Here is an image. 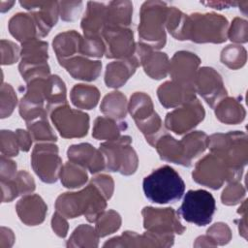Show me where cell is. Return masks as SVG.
Returning a JSON list of instances; mask_svg holds the SVG:
<instances>
[{
	"instance_id": "1",
	"label": "cell",
	"mask_w": 248,
	"mask_h": 248,
	"mask_svg": "<svg viewBox=\"0 0 248 248\" xmlns=\"http://www.w3.org/2000/svg\"><path fill=\"white\" fill-rule=\"evenodd\" d=\"M106 201L98 188L90 182L79 192L60 195L56 200L55 208L66 218H76L83 214L87 221L92 223L104 212Z\"/></svg>"
},
{
	"instance_id": "2",
	"label": "cell",
	"mask_w": 248,
	"mask_h": 248,
	"mask_svg": "<svg viewBox=\"0 0 248 248\" xmlns=\"http://www.w3.org/2000/svg\"><path fill=\"white\" fill-rule=\"evenodd\" d=\"M142 188L145 197L150 202L169 203L181 199L185 191V184L176 170L166 165L144 177Z\"/></svg>"
},
{
	"instance_id": "3",
	"label": "cell",
	"mask_w": 248,
	"mask_h": 248,
	"mask_svg": "<svg viewBox=\"0 0 248 248\" xmlns=\"http://www.w3.org/2000/svg\"><path fill=\"white\" fill-rule=\"evenodd\" d=\"M247 136L234 131L227 134H214L208 138L207 147L211 153L222 159L227 166L241 178L247 164Z\"/></svg>"
},
{
	"instance_id": "4",
	"label": "cell",
	"mask_w": 248,
	"mask_h": 248,
	"mask_svg": "<svg viewBox=\"0 0 248 248\" xmlns=\"http://www.w3.org/2000/svg\"><path fill=\"white\" fill-rule=\"evenodd\" d=\"M169 6L162 1H146L140 9L139 36L140 43L159 49L166 44L165 25Z\"/></svg>"
},
{
	"instance_id": "5",
	"label": "cell",
	"mask_w": 248,
	"mask_h": 248,
	"mask_svg": "<svg viewBox=\"0 0 248 248\" xmlns=\"http://www.w3.org/2000/svg\"><path fill=\"white\" fill-rule=\"evenodd\" d=\"M229 22L222 15L195 13L188 16L186 40L221 44L227 40Z\"/></svg>"
},
{
	"instance_id": "6",
	"label": "cell",
	"mask_w": 248,
	"mask_h": 248,
	"mask_svg": "<svg viewBox=\"0 0 248 248\" xmlns=\"http://www.w3.org/2000/svg\"><path fill=\"white\" fill-rule=\"evenodd\" d=\"M132 138L120 136L117 140L100 145L106 163V170L118 171L124 175L133 174L138 168V156L131 146Z\"/></svg>"
},
{
	"instance_id": "7",
	"label": "cell",
	"mask_w": 248,
	"mask_h": 248,
	"mask_svg": "<svg viewBox=\"0 0 248 248\" xmlns=\"http://www.w3.org/2000/svg\"><path fill=\"white\" fill-rule=\"evenodd\" d=\"M216 209L215 199L205 190H189L177 210L185 221L197 226L208 225Z\"/></svg>"
},
{
	"instance_id": "8",
	"label": "cell",
	"mask_w": 248,
	"mask_h": 248,
	"mask_svg": "<svg viewBox=\"0 0 248 248\" xmlns=\"http://www.w3.org/2000/svg\"><path fill=\"white\" fill-rule=\"evenodd\" d=\"M192 176L197 183L214 190L222 187L225 181L236 182L240 179L222 159L212 153L196 164Z\"/></svg>"
},
{
	"instance_id": "9",
	"label": "cell",
	"mask_w": 248,
	"mask_h": 248,
	"mask_svg": "<svg viewBox=\"0 0 248 248\" xmlns=\"http://www.w3.org/2000/svg\"><path fill=\"white\" fill-rule=\"evenodd\" d=\"M20 54L21 61L18 69L26 82L37 78L49 77V67L46 63L47 43L38 39L24 43Z\"/></svg>"
},
{
	"instance_id": "10",
	"label": "cell",
	"mask_w": 248,
	"mask_h": 248,
	"mask_svg": "<svg viewBox=\"0 0 248 248\" xmlns=\"http://www.w3.org/2000/svg\"><path fill=\"white\" fill-rule=\"evenodd\" d=\"M32 168L43 182L57 181L62 169V160L58 155V147L52 143L36 144L31 155Z\"/></svg>"
},
{
	"instance_id": "11",
	"label": "cell",
	"mask_w": 248,
	"mask_h": 248,
	"mask_svg": "<svg viewBox=\"0 0 248 248\" xmlns=\"http://www.w3.org/2000/svg\"><path fill=\"white\" fill-rule=\"evenodd\" d=\"M51 120L65 139L82 138L89 129V116L87 113L71 108L67 104L51 110Z\"/></svg>"
},
{
	"instance_id": "12",
	"label": "cell",
	"mask_w": 248,
	"mask_h": 248,
	"mask_svg": "<svg viewBox=\"0 0 248 248\" xmlns=\"http://www.w3.org/2000/svg\"><path fill=\"white\" fill-rule=\"evenodd\" d=\"M204 109L200 101L196 98L181 108L169 112L165 119L166 127L177 135L191 131L204 118Z\"/></svg>"
},
{
	"instance_id": "13",
	"label": "cell",
	"mask_w": 248,
	"mask_h": 248,
	"mask_svg": "<svg viewBox=\"0 0 248 248\" xmlns=\"http://www.w3.org/2000/svg\"><path fill=\"white\" fill-rule=\"evenodd\" d=\"M143 216V227L148 232L158 234H181L185 227L180 223L176 212L170 208L144 207L141 211Z\"/></svg>"
},
{
	"instance_id": "14",
	"label": "cell",
	"mask_w": 248,
	"mask_h": 248,
	"mask_svg": "<svg viewBox=\"0 0 248 248\" xmlns=\"http://www.w3.org/2000/svg\"><path fill=\"white\" fill-rule=\"evenodd\" d=\"M102 38L106 46L108 58L131 57L136 48L133 30L129 27H105Z\"/></svg>"
},
{
	"instance_id": "15",
	"label": "cell",
	"mask_w": 248,
	"mask_h": 248,
	"mask_svg": "<svg viewBox=\"0 0 248 248\" xmlns=\"http://www.w3.org/2000/svg\"><path fill=\"white\" fill-rule=\"evenodd\" d=\"M195 90L211 108H214L227 96V90L221 76L210 67H202L198 70Z\"/></svg>"
},
{
	"instance_id": "16",
	"label": "cell",
	"mask_w": 248,
	"mask_h": 248,
	"mask_svg": "<svg viewBox=\"0 0 248 248\" xmlns=\"http://www.w3.org/2000/svg\"><path fill=\"white\" fill-rule=\"evenodd\" d=\"M201 59L190 51H177L170 61L169 73L173 81L195 88V80Z\"/></svg>"
},
{
	"instance_id": "17",
	"label": "cell",
	"mask_w": 248,
	"mask_h": 248,
	"mask_svg": "<svg viewBox=\"0 0 248 248\" xmlns=\"http://www.w3.org/2000/svg\"><path fill=\"white\" fill-rule=\"evenodd\" d=\"M19 4L30 12L33 16L39 37L46 36L50 29L57 23L59 2L56 1H20Z\"/></svg>"
},
{
	"instance_id": "18",
	"label": "cell",
	"mask_w": 248,
	"mask_h": 248,
	"mask_svg": "<svg viewBox=\"0 0 248 248\" xmlns=\"http://www.w3.org/2000/svg\"><path fill=\"white\" fill-rule=\"evenodd\" d=\"M134 54L151 78L161 79L167 77L170 61L166 53L154 51L150 46L140 42L136 44Z\"/></svg>"
},
{
	"instance_id": "19",
	"label": "cell",
	"mask_w": 248,
	"mask_h": 248,
	"mask_svg": "<svg viewBox=\"0 0 248 248\" xmlns=\"http://www.w3.org/2000/svg\"><path fill=\"white\" fill-rule=\"evenodd\" d=\"M67 155L69 161L88 169L91 173H96L106 169L103 153L100 151V149L94 148L89 143L72 145L68 149Z\"/></svg>"
},
{
	"instance_id": "20",
	"label": "cell",
	"mask_w": 248,
	"mask_h": 248,
	"mask_svg": "<svg viewBox=\"0 0 248 248\" xmlns=\"http://www.w3.org/2000/svg\"><path fill=\"white\" fill-rule=\"evenodd\" d=\"M195 93V88L182 85L173 80L166 81L157 90L161 105L167 108L182 106L196 99Z\"/></svg>"
},
{
	"instance_id": "21",
	"label": "cell",
	"mask_w": 248,
	"mask_h": 248,
	"mask_svg": "<svg viewBox=\"0 0 248 248\" xmlns=\"http://www.w3.org/2000/svg\"><path fill=\"white\" fill-rule=\"evenodd\" d=\"M19 219L28 226H36L45 220L47 206L38 195H29L20 199L16 205Z\"/></svg>"
},
{
	"instance_id": "22",
	"label": "cell",
	"mask_w": 248,
	"mask_h": 248,
	"mask_svg": "<svg viewBox=\"0 0 248 248\" xmlns=\"http://www.w3.org/2000/svg\"><path fill=\"white\" fill-rule=\"evenodd\" d=\"M140 65V63L135 54L123 60L108 64L105 74V82L107 86L112 88L122 86Z\"/></svg>"
},
{
	"instance_id": "23",
	"label": "cell",
	"mask_w": 248,
	"mask_h": 248,
	"mask_svg": "<svg viewBox=\"0 0 248 248\" xmlns=\"http://www.w3.org/2000/svg\"><path fill=\"white\" fill-rule=\"evenodd\" d=\"M76 79L95 80L101 74L102 63L89 60L82 56H74L59 63Z\"/></svg>"
},
{
	"instance_id": "24",
	"label": "cell",
	"mask_w": 248,
	"mask_h": 248,
	"mask_svg": "<svg viewBox=\"0 0 248 248\" xmlns=\"http://www.w3.org/2000/svg\"><path fill=\"white\" fill-rule=\"evenodd\" d=\"M107 5L98 2H88L87 10L81 20L84 37L102 36L106 26Z\"/></svg>"
},
{
	"instance_id": "25",
	"label": "cell",
	"mask_w": 248,
	"mask_h": 248,
	"mask_svg": "<svg viewBox=\"0 0 248 248\" xmlns=\"http://www.w3.org/2000/svg\"><path fill=\"white\" fill-rule=\"evenodd\" d=\"M10 33L21 44L37 40L39 32L33 16L29 14L18 13L9 21Z\"/></svg>"
},
{
	"instance_id": "26",
	"label": "cell",
	"mask_w": 248,
	"mask_h": 248,
	"mask_svg": "<svg viewBox=\"0 0 248 248\" xmlns=\"http://www.w3.org/2000/svg\"><path fill=\"white\" fill-rule=\"evenodd\" d=\"M162 160L178 164L184 167H190L186 161L184 148L181 140L178 141L170 135L165 133L162 135L154 145Z\"/></svg>"
},
{
	"instance_id": "27",
	"label": "cell",
	"mask_w": 248,
	"mask_h": 248,
	"mask_svg": "<svg viewBox=\"0 0 248 248\" xmlns=\"http://www.w3.org/2000/svg\"><path fill=\"white\" fill-rule=\"evenodd\" d=\"M82 39L75 30L60 33L54 38L52 46L59 63L74 57L76 53H79Z\"/></svg>"
},
{
	"instance_id": "28",
	"label": "cell",
	"mask_w": 248,
	"mask_h": 248,
	"mask_svg": "<svg viewBox=\"0 0 248 248\" xmlns=\"http://www.w3.org/2000/svg\"><path fill=\"white\" fill-rule=\"evenodd\" d=\"M133 4L130 1H112L107 5L105 27H129L132 22Z\"/></svg>"
},
{
	"instance_id": "29",
	"label": "cell",
	"mask_w": 248,
	"mask_h": 248,
	"mask_svg": "<svg viewBox=\"0 0 248 248\" xmlns=\"http://www.w3.org/2000/svg\"><path fill=\"white\" fill-rule=\"evenodd\" d=\"M216 117L225 124H238L245 118L246 112L239 100L224 98L215 108Z\"/></svg>"
},
{
	"instance_id": "30",
	"label": "cell",
	"mask_w": 248,
	"mask_h": 248,
	"mask_svg": "<svg viewBox=\"0 0 248 248\" xmlns=\"http://www.w3.org/2000/svg\"><path fill=\"white\" fill-rule=\"evenodd\" d=\"M45 99L48 112L59 106L67 104L66 86L58 76L54 75L46 78L45 81Z\"/></svg>"
},
{
	"instance_id": "31",
	"label": "cell",
	"mask_w": 248,
	"mask_h": 248,
	"mask_svg": "<svg viewBox=\"0 0 248 248\" xmlns=\"http://www.w3.org/2000/svg\"><path fill=\"white\" fill-rule=\"evenodd\" d=\"M128 109L137 125L145 122L157 113L153 109L150 97L142 92H136L131 96Z\"/></svg>"
},
{
	"instance_id": "32",
	"label": "cell",
	"mask_w": 248,
	"mask_h": 248,
	"mask_svg": "<svg viewBox=\"0 0 248 248\" xmlns=\"http://www.w3.org/2000/svg\"><path fill=\"white\" fill-rule=\"evenodd\" d=\"M127 129V123L111 117L100 116L96 118L92 136L97 140H114L120 137V133Z\"/></svg>"
},
{
	"instance_id": "33",
	"label": "cell",
	"mask_w": 248,
	"mask_h": 248,
	"mask_svg": "<svg viewBox=\"0 0 248 248\" xmlns=\"http://www.w3.org/2000/svg\"><path fill=\"white\" fill-rule=\"evenodd\" d=\"M99 99L100 92L92 85L77 84L71 91V101L78 108L91 109L97 106Z\"/></svg>"
},
{
	"instance_id": "34",
	"label": "cell",
	"mask_w": 248,
	"mask_h": 248,
	"mask_svg": "<svg viewBox=\"0 0 248 248\" xmlns=\"http://www.w3.org/2000/svg\"><path fill=\"white\" fill-rule=\"evenodd\" d=\"M186 161L189 166L192 165L194 159L204 152L208 143V137L201 131L191 132L181 140Z\"/></svg>"
},
{
	"instance_id": "35",
	"label": "cell",
	"mask_w": 248,
	"mask_h": 248,
	"mask_svg": "<svg viewBox=\"0 0 248 248\" xmlns=\"http://www.w3.org/2000/svg\"><path fill=\"white\" fill-rule=\"evenodd\" d=\"M126 97L121 92L114 91L103 99L100 109L108 117L120 120L126 116Z\"/></svg>"
},
{
	"instance_id": "36",
	"label": "cell",
	"mask_w": 248,
	"mask_h": 248,
	"mask_svg": "<svg viewBox=\"0 0 248 248\" xmlns=\"http://www.w3.org/2000/svg\"><path fill=\"white\" fill-rule=\"evenodd\" d=\"M59 176L61 183L67 188H78L87 181L85 168L71 161L62 166Z\"/></svg>"
},
{
	"instance_id": "37",
	"label": "cell",
	"mask_w": 248,
	"mask_h": 248,
	"mask_svg": "<svg viewBox=\"0 0 248 248\" xmlns=\"http://www.w3.org/2000/svg\"><path fill=\"white\" fill-rule=\"evenodd\" d=\"M188 24V16L183 14L175 7H169L166 19V26L168 31L176 40H186Z\"/></svg>"
},
{
	"instance_id": "38",
	"label": "cell",
	"mask_w": 248,
	"mask_h": 248,
	"mask_svg": "<svg viewBox=\"0 0 248 248\" xmlns=\"http://www.w3.org/2000/svg\"><path fill=\"white\" fill-rule=\"evenodd\" d=\"M99 235L89 225L78 226L67 242V247H97Z\"/></svg>"
},
{
	"instance_id": "39",
	"label": "cell",
	"mask_w": 248,
	"mask_h": 248,
	"mask_svg": "<svg viewBox=\"0 0 248 248\" xmlns=\"http://www.w3.org/2000/svg\"><path fill=\"white\" fill-rule=\"evenodd\" d=\"M95 222L96 232L99 237H103L114 232L120 228L121 218L116 211L110 209L108 211H104Z\"/></svg>"
},
{
	"instance_id": "40",
	"label": "cell",
	"mask_w": 248,
	"mask_h": 248,
	"mask_svg": "<svg viewBox=\"0 0 248 248\" xmlns=\"http://www.w3.org/2000/svg\"><path fill=\"white\" fill-rule=\"evenodd\" d=\"M246 58L245 48L237 45L227 46L221 52V62L232 70L243 67Z\"/></svg>"
},
{
	"instance_id": "41",
	"label": "cell",
	"mask_w": 248,
	"mask_h": 248,
	"mask_svg": "<svg viewBox=\"0 0 248 248\" xmlns=\"http://www.w3.org/2000/svg\"><path fill=\"white\" fill-rule=\"evenodd\" d=\"M27 128L32 139L36 141H56L57 140V137L46 118L27 123Z\"/></svg>"
},
{
	"instance_id": "42",
	"label": "cell",
	"mask_w": 248,
	"mask_h": 248,
	"mask_svg": "<svg viewBox=\"0 0 248 248\" xmlns=\"http://www.w3.org/2000/svg\"><path fill=\"white\" fill-rule=\"evenodd\" d=\"M106 52V46L102 36L97 37H84L82 39L80 51L82 55L100 58Z\"/></svg>"
},
{
	"instance_id": "43",
	"label": "cell",
	"mask_w": 248,
	"mask_h": 248,
	"mask_svg": "<svg viewBox=\"0 0 248 248\" xmlns=\"http://www.w3.org/2000/svg\"><path fill=\"white\" fill-rule=\"evenodd\" d=\"M16 105V95L13 87L8 83L1 85V118L12 114Z\"/></svg>"
},
{
	"instance_id": "44",
	"label": "cell",
	"mask_w": 248,
	"mask_h": 248,
	"mask_svg": "<svg viewBox=\"0 0 248 248\" xmlns=\"http://www.w3.org/2000/svg\"><path fill=\"white\" fill-rule=\"evenodd\" d=\"M245 196L244 187L236 182H230V184L225 188L222 193L221 200L224 204L227 205H234L241 202V200Z\"/></svg>"
},
{
	"instance_id": "45",
	"label": "cell",
	"mask_w": 248,
	"mask_h": 248,
	"mask_svg": "<svg viewBox=\"0 0 248 248\" xmlns=\"http://www.w3.org/2000/svg\"><path fill=\"white\" fill-rule=\"evenodd\" d=\"M18 142L16 133L12 131H1V153L3 156H16L18 154Z\"/></svg>"
},
{
	"instance_id": "46",
	"label": "cell",
	"mask_w": 248,
	"mask_h": 248,
	"mask_svg": "<svg viewBox=\"0 0 248 248\" xmlns=\"http://www.w3.org/2000/svg\"><path fill=\"white\" fill-rule=\"evenodd\" d=\"M228 37L232 42L246 43L248 38V25L245 19L235 17L228 30Z\"/></svg>"
},
{
	"instance_id": "47",
	"label": "cell",
	"mask_w": 248,
	"mask_h": 248,
	"mask_svg": "<svg viewBox=\"0 0 248 248\" xmlns=\"http://www.w3.org/2000/svg\"><path fill=\"white\" fill-rule=\"evenodd\" d=\"M82 9V2L80 1H62L59 2V14L63 20H76Z\"/></svg>"
},
{
	"instance_id": "48",
	"label": "cell",
	"mask_w": 248,
	"mask_h": 248,
	"mask_svg": "<svg viewBox=\"0 0 248 248\" xmlns=\"http://www.w3.org/2000/svg\"><path fill=\"white\" fill-rule=\"evenodd\" d=\"M207 235L218 245L227 244L231 238V230L225 223H216L207 230Z\"/></svg>"
},
{
	"instance_id": "49",
	"label": "cell",
	"mask_w": 248,
	"mask_h": 248,
	"mask_svg": "<svg viewBox=\"0 0 248 248\" xmlns=\"http://www.w3.org/2000/svg\"><path fill=\"white\" fill-rule=\"evenodd\" d=\"M18 195H25L35 190V182L33 177L25 170H20L16 177L12 179Z\"/></svg>"
},
{
	"instance_id": "50",
	"label": "cell",
	"mask_w": 248,
	"mask_h": 248,
	"mask_svg": "<svg viewBox=\"0 0 248 248\" xmlns=\"http://www.w3.org/2000/svg\"><path fill=\"white\" fill-rule=\"evenodd\" d=\"M1 63L2 65H10L17 61L19 57V47L11 41H1Z\"/></svg>"
},
{
	"instance_id": "51",
	"label": "cell",
	"mask_w": 248,
	"mask_h": 248,
	"mask_svg": "<svg viewBox=\"0 0 248 248\" xmlns=\"http://www.w3.org/2000/svg\"><path fill=\"white\" fill-rule=\"evenodd\" d=\"M91 183L94 184L98 190L102 193V195L106 198V200H109L113 193V180L109 175L101 174L94 177L91 180Z\"/></svg>"
},
{
	"instance_id": "52",
	"label": "cell",
	"mask_w": 248,
	"mask_h": 248,
	"mask_svg": "<svg viewBox=\"0 0 248 248\" xmlns=\"http://www.w3.org/2000/svg\"><path fill=\"white\" fill-rule=\"evenodd\" d=\"M16 175V164L6 158L5 156H1V180H11L15 178Z\"/></svg>"
},
{
	"instance_id": "53",
	"label": "cell",
	"mask_w": 248,
	"mask_h": 248,
	"mask_svg": "<svg viewBox=\"0 0 248 248\" xmlns=\"http://www.w3.org/2000/svg\"><path fill=\"white\" fill-rule=\"evenodd\" d=\"M51 225H52L53 231L55 232V233L58 236L65 237L67 235L68 223H67L66 219L64 218V216L62 214H60L58 211H56L53 214L52 220H51Z\"/></svg>"
},
{
	"instance_id": "54",
	"label": "cell",
	"mask_w": 248,
	"mask_h": 248,
	"mask_svg": "<svg viewBox=\"0 0 248 248\" xmlns=\"http://www.w3.org/2000/svg\"><path fill=\"white\" fill-rule=\"evenodd\" d=\"M16 135L19 149H21L24 152H27L31 147V143L33 140L30 133L22 129H17L16 131Z\"/></svg>"
},
{
	"instance_id": "55",
	"label": "cell",
	"mask_w": 248,
	"mask_h": 248,
	"mask_svg": "<svg viewBox=\"0 0 248 248\" xmlns=\"http://www.w3.org/2000/svg\"><path fill=\"white\" fill-rule=\"evenodd\" d=\"M202 4L206 5V6H210L214 9H218V10H222V9H228L232 6H236L238 5L239 2H235V1H212V2H202Z\"/></svg>"
}]
</instances>
